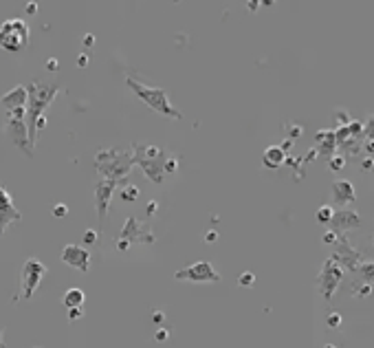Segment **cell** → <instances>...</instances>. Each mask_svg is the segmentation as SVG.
Instances as JSON below:
<instances>
[{"mask_svg": "<svg viewBox=\"0 0 374 348\" xmlns=\"http://www.w3.org/2000/svg\"><path fill=\"white\" fill-rule=\"evenodd\" d=\"M60 86L49 79H33L27 86V106H25V124L27 133H29V145L35 150L37 143V133L46 126L44 121V110L53 104L58 97Z\"/></svg>", "mask_w": 374, "mask_h": 348, "instance_id": "obj_1", "label": "cell"}, {"mask_svg": "<svg viewBox=\"0 0 374 348\" xmlns=\"http://www.w3.org/2000/svg\"><path fill=\"white\" fill-rule=\"evenodd\" d=\"M95 170L103 178V181H112V183H124L128 178V174L135 168V157H132L130 150H121V148H110V150H99L95 154Z\"/></svg>", "mask_w": 374, "mask_h": 348, "instance_id": "obj_2", "label": "cell"}, {"mask_svg": "<svg viewBox=\"0 0 374 348\" xmlns=\"http://www.w3.org/2000/svg\"><path fill=\"white\" fill-rule=\"evenodd\" d=\"M132 157H135V166H139L154 185H161L165 181L168 154H165L163 148L152 143H135L132 145Z\"/></svg>", "mask_w": 374, "mask_h": 348, "instance_id": "obj_3", "label": "cell"}, {"mask_svg": "<svg viewBox=\"0 0 374 348\" xmlns=\"http://www.w3.org/2000/svg\"><path fill=\"white\" fill-rule=\"evenodd\" d=\"M126 84H128V88H130L143 104H148L152 108L154 112H159V115H163V117H170V119H181L183 117V112L172 106V102H170L168 93H165L163 88L141 84L139 79H135V77H126Z\"/></svg>", "mask_w": 374, "mask_h": 348, "instance_id": "obj_4", "label": "cell"}, {"mask_svg": "<svg viewBox=\"0 0 374 348\" xmlns=\"http://www.w3.org/2000/svg\"><path fill=\"white\" fill-rule=\"evenodd\" d=\"M31 42L29 25L20 18H11L0 25V49L7 53H22Z\"/></svg>", "mask_w": 374, "mask_h": 348, "instance_id": "obj_5", "label": "cell"}, {"mask_svg": "<svg viewBox=\"0 0 374 348\" xmlns=\"http://www.w3.org/2000/svg\"><path fill=\"white\" fill-rule=\"evenodd\" d=\"M4 133H7V137L11 139V143L20 152H25L27 157H33V150L29 145V133H27V124H25V108H16V110L7 112Z\"/></svg>", "mask_w": 374, "mask_h": 348, "instance_id": "obj_6", "label": "cell"}, {"mask_svg": "<svg viewBox=\"0 0 374 348\" xmlns=\"http://www.w3.org/2000/svg\"><path fill=\"white\" fill-rule=\"evenodd\" d=\"M46 276V265L40 262L37 258H27L25 265L20 271V280H22V298L31 300V295L35 293V289L40 286L42 278Z\"/></svg>", "mask_w": 374, "mask_h": 348, "instance_id": "obj_7", "label": "cell"}, {"mask_svg": "<svg viewBox=\"0 0 374 348\" xmlns=\"http://www.w3.org/2000/svg\"><path fill=\"white\" fill-rule=\"evenodd\" d=\"M341 278H343V269L339 267V262L330 256L328 260L324 262V267H321V274H319V278H317V282H319V289H321V295H324L326 302H330V300H333V295H335V291H337Z\"/></svg>", "mask_w": 374, "mask_h": 348, "instance_id": "obj_8", "label": "cell"}, {"mask_svg": "<svg viewBox=\"0 0 374 348\" xmlns=\"http://www.w3.org/2000/svg\"><path fill=\"white\" fill-rule=\"evenodd\" d=\"M176 280H185V282H220V274L211 262L207 260H198L196 265H189L185 269H178L174 274Z\"/></svg>", "mask_w": 374, "mask_h": 348, "instance_id": "obj_9", "label": "cell"}, {"mask_svg": "<svg viewBox=\"0 0 374 348\" xmlns=\"http://www.w3.org/2000/svg\"><path fill=\"white\" fill-rule=\"evenodd\" d=\"M335 247H337V253H333V258L339 262V267L343 271H359V267L363 262V253L357 251L345 236H339Z\"/></svg>", "mask_w": 374, "mask_h": 348, "instance_id": "obj_10", "label": "cell"}, {"mask_svg": "<svg viewBox=\"0 0 374 348\" xmlns=\"http://www.w3.org/2000/svg\"><path fill=\"white\" fill-rule=\"evenodd\" d=\"M117 241H126V243H148L152 244L154 243V234L152 229L148 227L145 223H139V220L135 218V216H130V218L124 223V227H121L119 232V238Z\"/></svg>", "mask_w": 374, "mask_h": 348, "instance_id": "obj_11", "label": "cell"}, {"mask_svg": "<svg viewBox=\"0 0 374 348\" xmlns=\"http://www.w3.org/2000/svg\"><path fill=\"white\" fill-rule=\"evenodd\" d=\"M20 218H22V214H20V209L13 205V199H11V194H9V190L4 185H0V238L11 227V223H18Z\"/></svg>", "mask_w": 374, "mask_h": 348, "instance_id": "obj_12", "label": "cell"}, {"mask_svg": "<svg viewBox=\"0 0 374 348\" xmlns=\"http://www.w3.org/2000/svg\"><path fill=\"white\" fill-rule=\"evenodd\" d=\"M115 190H117V183L103 181V178H99L97 185H95V208H97L99 223H103L108 211H110V201L115 196Z\"/></svg>", "mask_w": 374, "mask_h": 348, "instance_id": "obj_13", "label": "cell"}, {"mask_svg": "<svg viewBox=\"0 0 374 348\" xmlns=\"http://www.w3.org/2000/svg\"><path fill=\"white\" fill-rule=\"evenodd\" d=\"M62 260L73 269L82 271V274L91 271V251L79 247V244H66L62 249Z\"/></svg>", "mask_w": 374, "mask_h": 348, "instance_id": "obj_14", "label": "cell"}, {"mask_svg": "<svg viewBox=\"0 0 374 348\" xmlns=\"http://www.w3.org/2000/svg\"><path fill=\"white\" fill-rule=\"evenodd\" d=\"M333 232H350V229H359L361 227V216L350 208H341L339 211L333 214Z\"/></svg>", "mask_w": 374, "mask_h": 348, "instance_id": "obj_15", "label": "cell"}, {"mask_svg": "<svg viewBox=\"0 0 374 348\" xmlns=\"http://www.w3.org/2000/svg\"><path fill=\"white\" fill-rule=\"evenodd\" d=\"M357 201V194H354V187L350 181L345 178H337L333 183V203L335 205H352Z\"/></svg>", "mask_w": 374, "mask_h": 348, "instance_id": "obj_16", "label": "cell"}, {"mask_svg": "<svg viewBox=\"0 0 374 348\" xmlns=\"http://www.w3.org/2000/svg\"><path fill=\"white\" fill-rule=\"evenodd\" d=\"M0 104H2L4 112L16 110V108H25L27 106V86H13L11 91L0 97Z\"/></svg>", "mask_w": 374, "mask_h": 348, "instance_id": "obj_17", "label": "cell"}, {"mask_svg": "<svg viewBox=\"0 0 374 348\" xmlns=\"http://www.w3.org/2000/svg\"><path fill=\"white\" fill-rule=\"evenodd\" d=\"M284 161H286V152H284V148H280V145H271V148H267L262 154V163L267 168H271V170H277Z\"/></svg>", "mask_w": 374, "mask_h": 348, "instance_id": "obj_18", "label": "cell"}, {"mask_svg": "<svg viewBox=\"0 0 374 348\" xmlns=\"http://www.w3.org/2000/svg\"><path fill=\"white\" fill-rule=\"evenodd\" d=\"M317 143H319V150L317 152H324V154H333L335 148H337V141H335V133L333 130H319L315 135Z\"/></svg>", "mask_w": 374, "mask_h": 348, "instance_id": "obj_19", "label": "cell"}, {"mask_svg": "<svg viewBox=\"0 0 374 348\" xmlns=\"http://www.w3.org/2000/svg\"><path fill=\"white\" fill-rule=\"evenodd\" d=\"M84 298H86V295H84V291L77 289V286H73V289H68V291L64 293L62 302H64L66 309H82Z\"/></svg>", "mask_w": 374, "mask_h": 348, "instance_id": "obj_20", "label": "cell"}, {"mask_svg": "<svg viewBox=\"0 0 374 348\" xmlns=\"http://www.w3.org/2000/svg\"><path fill=\"white\" fill-rule=\"evenodd\" d=\"M333 208L330 205H321L319 209H317V214H315V218H317V223H321V225H328L330 220H333Z\"/></svg>", "mask_w": 374, "mask_h": 348, "instance_id": "obj_21", "label": "cell"}, {"mask_svg": "<svg viewBox=\"0 0 374 348\" xmlns=\"http://www.w3.org/2000/svg\"><path fill=\"white\" fill-rule=\"evenodd\" d=\"M119 196L126 201V203H135V201L139 199V187H136V185H128V187H124V190L119 192Z\"/></svg>", "mask_w": 374, "mask_h": 348, "instance_id": "obj_22", "label": "cell"}, {"mask_svg": "<svg viewBox=\"0 0 374 348\" xmlns=\"http://www.w3.org/2000/svg\"><path fill=\"white\" fill-rule=\"evenodd\" d=\"M84 244H88V247H95V244L99 243V234H97V229H86L84 232Z\"/></svg>", "mask_w": 374, "mask_h": 348, "instance_id": "obj_23", "label": "cell"}, {"mask_svg": "<svg viewBox=\"0 0 374 348\" xmlns=\"http://www.w3.org/2000/svg\"><path fill=\"white\" fill-rule=\"evenodd\" d=\"M335 115H337V121H339V128H345V126H350V115L345 110H341V108H337V110H335Z\"/></svg>", "mask_w": 374, "mask_h": 348, "instance_id": "obj_24", "label": "cell"}, {"mask_svg": "<svg viewBox=\"0 0 374 348\" xmlns=\"http://www.w3.org/2000/svg\"><path fill=\"white\" fill-rule=\"evenodd\" d=\"M352 293L357 295V298H368V295L372 293V286L370 284H361V286H352Z\"/></svg>", "mask_w": 374, "mask_h": 348, "instance_id": "obj_25", "label": "cell"}, {"mask_svg": "<svg viewBox=\"0 0 374 348\" xmlns=\"http://www.w3.org/2000/svg\"><path fill=\"white\" fill-rule=\"evenodd\" d=\"M359 271H361L366 278H370V280H374V262H366L363 260L361 262V267H359Z\"/></svg>", "mask_w": 374, "mask_h": 348, "instance_id": "obj_26", "label": "cell"}, {"mask_svg": "<svg viewBox=\"0 0 374 348\" xmlns=\"http://www.w3.org/2000/svg\"><path fill=\"white\" fill-rule=\"evenodd\" d=\"M51 214H53V216H58V218H64V216L68 214V208H66L64 203H55L53 208H51Z\"/></svg>", "mask_w": 374, "mask_h": 348, "instance_id": "obj_27", "label": "cell"}, {"mask_svg": "<svg viewBox=\"0 0 374 348\" xmlns=\"http://www.w3.org/2000/svg\"><path fill=\"white\" fill-rule=\"evenodd\" d=\"M253 282H255V276L251 274V271H244V274L238 278V284H240V286H251Z\"/></svg>", "mask_w": 374, "mask_h": 348, "instance_id": "obj_28", "label": "cell"}, {"mask_svg": "<svg viewBox=\"0 0 374 348\" xmlns=\"http://www.w3.org/2000/svg\"><path fill=\"white\" fill-rule=\"evenodd\" d=\"M337 232H333V229H330V232H326L324 236H321V243L324 244H330V247H335V243H337Z\"/></svg>", "mask_w": 374, "mask_h": 348, "instance_id": "obj_29", "label": "cell"}, {"mask_svg": "<svg viewBox=\"0 0 374 348\" xmlns=\"http://www.w3.org/2000/svg\"><path fill=\"white\" fill-rule=\"evenodd\" d=\"M328 326L330 328H339V326H341V315H339V313H330L328 315Z\"/></svg>", "mask_w": 374, "mask_h": 348, "instance_id": "obj_30", "label": "cell"}, {"mask_svg": "<svg viewBox=\"0 0 374 348\" xmlns=\"http://www.w3.org/2000/svg\"><path fill=\"white\" fill-rule=\"evenodd\" d=\"M343 163H345V159H343V157H330V159H328L330 170H339V168H341Z\"/></svg>", "mask_w": 374, "mask_h": 348, "instance_id": "obj_31", "label": "cell"}, {"mask_svg": "<svg viewBox=\"0 0 374 348\" xmlns=\"http://www.w3.org/2000/svg\"><path fill=\"white\" fill-rule=\"evenodd\" d=\"M176 168H178V161L174 157H168V161H165V174H172V172H176Z\"/></svg>", "mask_w": 374, "mask_h": 348, "instance_id": "obj_32", "label": "cell"}, {"mask_svg": "<svg viewBox=\"0 0 374 348\" xmlns=\"http://www.w3.org/2000/svg\"><path fill=\"white\" fill-rule=\"evenodd\" d=\"M366 135L370 141H374V115H370V119L366 121Z\"/></svg>", "mask_w": 374, "mask_h": 348, "instance_id": "obj_33", "label": "cell"}, {"mask_svg": "<svg viewBox=\"0 0 374 348\" xmlns=\"http://www.w3.org/2000/svg\"><path fill=\"white\" fill-rule=\"evenodd\" d=\"M168 337H170L168 328H159V331L154 333V340H156V342H168Z\"/></svg>", "mask_w": 374, "mask_h": 348, "instance_id": "obj_34", "label": "cell"}, {"mask_svg": "<svg viewBox=\"0 0 374 348\" xmlns=\"http://www.w3.org/2000/svg\"><path fill=\"white\" fill-rule=\"evenodd\" d=\"M82 309H68V319L70 322H75V319H82Z\"/></svg>", "mask_w": 374, "mask_h": 348, "instance_id": "obj_35", "label": "cell"}, {"mask_svg": "<svg viewBox=\"0 0 374 348\" xmlns=\"http://www.w3.org/2000/svg\"><path fill=\"white\" fill-rule=\"evenodd\" d=\"M361 168H366V170L370 172L372 168H374V159H370V157H366V159H363V161H361Z\"/></svg>", "mask_w": 374, "mask_h": 348, "instance_id": "obj_36", "label": "cell"}, {"mask_svg": "<svg viewBox=\"0 0 374 348\" xmlns=\"http://www.w3.org/2000/svg\"><path fill=\"white\" fill-rule=\"evenodd\" d=\"M152 319H154V322H156V324H163V319H165V315H163V313H159V311H154V313H152Z\"/></svg>", "mask_w": 374, "mask_h": 348, "instance_id": "obj_37", "label": "cell"}, {"mask_svg": "<svg viewBox=\"0 0 374 348\" xmlns=\"http://www.w3.org/2000/svg\"><path fill=\"white\" fill-rule=\"evenodd\" d=\"M117 249H119V251H126V249H130V243H126V241H117Z\"/></svg>", "mask_w": 374, "mask_h": 348, "instance_id": "obj_38", "label": "cell"}, {"mask_svg": "<svg viewBox=\"0 0 374 348\" xmlns=\"http://www.w3.org/2000/svg\"><path fill=\"white\" fill-rule=\"evenodd\" d=\"M207 243H216V238H218V234H216V232H207Z\"/></svg>", "mask_w": 374, "mask_h": 348, "instance_id": "obj_39", "label": "cell"}, {"mask_svg": "<svg viewBox=\"0 0 374 348\" xmlns=\"http://www.w3.org/2000/svg\"><path fill=\"white\" fill-rule=\"evenodd\" d=\"M86 62H88V55H79L77 58V67H86Z\"/></svg>", "mask_w": 374, "mask_h": 348, "instance_id": "obj_40", "label": "cell"}, {"mask_svg": "<svg viewBox=\"0 0 374 348\" xmlns=\"http://www.w3.org/2000/svg\"><path fill=\"white\" fill-rule=\"evenodd\" d=\"M49 70H58V60H49Z\"/></svg>", "mask_w": 374, "mask_h": 348, "instance_id": "obj_41", "label": "cell"}, {"mask_svg": "<svg viewBox=\"0 0 374 348\" xmlns=\"http://www.w3.org/2000/svg\"><path fill=\"white\" fill-rule=\"evenodd\" d=\"M156 205H159L156 201H152V203H150V208H148V214H150V216H152L154 211H156Z\"/></svg>", "mask_w": 374, "mask_h": 348, "instance_id": "obj_42", "label": "cell"}, {"mask_svg": "<svg viewBox=\"0 0 374 348\" xmlns=\"http://www.w3.org/2000/svg\"><path fill=\"white\" fill-rule=\"evenodd\" d=\"M0 348H4V326H0Z\"/></svg>", "mask_w": 374, "mask_h": 348, "instance_id": "obj_43", "label": "cell"}, {"mask_svg": "<svg viewBox=\"0 0 374 348\" xmlns=\"http://www.w3.org/2000/svg\"><path fill=\"white\" fill-rule=\"evenodd\" d=\"M35 4H33V2H29V4H27V13H35Z\"/></svg>", "mask_w": 374, "mask_h": 348, "instance_id": "obj_44", "label": "cell"}, {"mask_svg": "<svg viewBox=\"0 0 374 348\" xmlns=\"http://www.w3.org/2000/svg\"><path fill=\"white\" fill-rule=\"evenodd\" d=\"M93 42H95L93 35H84V44H93Z\"/></svg>", "mask_w": 374, "mask_h": 348, "instance_id": "obj_45", "label": "cell"}, {"mask_svg": "<svg viewBox=\"0 0 374 348\" xmlns=\"http://www.w3.org/2000/svg\"><path fill=\"white\" fill-rule=\"evenodd\" d=\"M324 348H335V346H333V344H328V346H324Z\"/></svg>", "mask_w": 374, "mask_h": 348, "instance_id": "obj_46", "label": "cell"}, {"mask_svg": "<svg viewBox=\"0 0 374 348\" xmlns=\"http://www.w3.org/2000/svg\"><path fill=\"white\" fill-rule=\"evenodd\" d=\"M372 244H374V236H372Z\"/></svg>", "mask_w": 374, "mask_h": 348, "instance_id": "obj_47", "label": "cell"}]
</instances>
